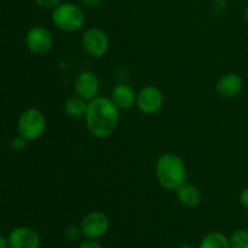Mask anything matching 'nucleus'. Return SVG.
<instances>
[{
    "instance_id": "nucleus-1",
    "label": "nucleus",
    "mask_w": 248,
    "mask_h": 248,
    "mask_svg": "<svg viewBox=\"0 0 248 248\" xmlns=\"http://www.w3.org/2000/svg\"><path fill=\"white\" fill-rule=\"evenodd\" d=\"M119 108L111 99L96 97L89 101L85 114L87 130L97 138H106L113 135L119 124Z\"/></svg>"
},
{
    "instance_id": "nucleus-2",
    "label": "nucleus",
    "mask_w": 248,
    "mask_h": 248,
    "mask_svg": "<svg viewBox=\"0 0 248 248\" xmlns=\"http://www.w3.org/2000/svg\"><path fill=\"white\" fill-rule=\"evenodd\" d=\"M155 174L162 188L170 191H176L186 181V164L177 154L166 153L157 159Z\"/></svg>"
},
{
    "instance_id": "nucleus-3",
    "label": "nucleus",
    "mask_w": 248,
    "mask_h": 248,
    "mask_svg": "<svg viewBox=\"0 0 248 248\" xmlns=\"http://www.w3.org/2000/svg\"><path fill=\"white\" fill-rule=\"evenodd\" d=\"M52 22L60 31H77L85 23L84 10L73 2H61L52 11Z\"/></svg>"
},
{
    "instance_id": "nucleus-4",
    "label": "nucleus",
    "mask_w": 248,
    "mask_h": 248,
    "mask_svg": "<svg viewBox=\"0 0 248 248\" xmlns=\"http://www.w3.org/2000/svg\"><path fill=\"white\" fill-rule=\"evenodd\" d=\"M46 130V119L39 109L29 108L18 119V132L28 140H35Z\"/></svg>"
},
{
    "instance_id": "nucleus-5",
    "label": "nucleus",
    "mask_w": 248,
    "mask_h": 248,
    "mask_svg": "<svg viewBox=\"0 0 248 248\" xmlns=\"http://www.w3.org/2000/svg\"><path fill=\"white\" fill-rule=\"evenodd\" d=\"M110 227L108 216L99 211L90 212L82 218L80 230L87 239H99L107 234Z\"/></svg>"
},
{
    "instance_id": "nucleus-6",
    "label": "nucleus",
    "mask_w": 248,
    "mask_h": 248,
    "mask_svg": "<svg viewBox=\"0 0 248 248\" xmlns=\"http://www.w3.org/2000/svg\"><path fill=\"white\" fill-rule=\"evenodd\" d=\"M81 46L85 52L91 57H102L109 48V39L99 28H90L84 33Z\"/></svg>"
},
{
    "instance_id": "nucleus-7",
    "label": "nucleus",
    "mask_w": 248,
    "mask_h": 248,
    "mask_svg": "<svg viewBox=\"0 0 248 248\" xmlns=\"http://www.w3.org/2000/svg\"><path fill=\"white\" fill-rule=\"evenodd\" d=\"M136 104L142 113L152 115L157 113L164 106V93L156 86H145L137 93Z\"/></svg>"
},
{
    "instance_id": "nucleus-8",
    "label": "nucleus",
    "mask_w": 248,
    "mask_h": 248,
    "mask_svg": "<svg viewBox=\"0 0 248 248\" xmlns=\"http://www.w3.org/2000/svg\"><path fill=\"white\" fill-rule=\"evenodd\" d=\"M52 35L44 27H33L26 35V45L35 55H45L52 47Z\"/></svg>"
},
{
    "instance_id": "nucleus-9",
    "label": "nucleus",
    "mask_w": 248,
    "mask_h": 248,
    "mask_svg": "<svg viewBox=\"0 0 248 248\" xmlns=\"http://www.w3.org/2000/svg\"><path fill=\"white\" fill-rule=\"evenodd\" d=\"M99 79L94 73L82 72L80 73L75 80L74 89L78 96L82 97L86 101L96 98L99 92Z\"/></svg>"
},
{
    "instance_id": "nucleus-10",
    "label": "nucleus",
    "mask_w": 248,
    "mask_h": 248,
    "mask_svg": "<svg viewBox=\"0 0 248 248\" xmlns=\"http://www.w3.org/2000/svg\"><path fill=\"white\" fill-rule=\"evenodd\" d=\"M7 239L10 248H39L40 246L38 232L28 227L15 228Z\"/></svg>"
},
{
    "instance_id": "nucleus-11",
    "label": "nucleus",
    "mask_w": 248,
    "mask_h": 248,
    "mask_svg": "<svg viewBox=\"0 0 248 248\" xmlns=\"http://www.w3.org/2000/svg\"><path fill=\"white\" fill-rule=\"evenodd\" d=\"M244 89V80L236 73H228L218 80L216 91L223 98H235Z\"/></svg>"
},
{
    "instance_id": "nucleus-12",
    "label": "nucleus",
    "mask_w": 248,
    "mask_h": 248,
    "mask_svg": "<svg viewBox=\"0 0 248 248\" xmlns=\"http://www.w3.org/2000/svg\"><path fill=\"white\" fill-rule=\"evenodd\" d=\"M137 94L128 85L120 84L114 87L111 92V101L119 109H130L136 103Z\"/></svg>"
},
{
    "instance_id": "nucleus-13",
    "label": "nucleus",
    "mask_w": 248,
    "mask_h": 248,
    "mask_svg": "<svg viewBox=\"0 0 248 248\" xmlns=\"http://www.w3.org/2000/svg\"><path fill=\"white\" fill-rule=\"evenodd\" d=\"M177 199L183 206L189 208L198 207L202 201L200 189L194 184L184 183L183 186L177 189Z\"/></svg>"
},
{
    "instance_id": "nucleus-14",
    "label": "nucleus",
    "mask_w": 248,
    "mask_h": 248,
    "mask_svg": "<svg viewBox=\"0 0 248 248\" xmlns=\"http://www.w3.org/2000/svg\"><path fill=\"white\" fill-rule=\"evenodd\" d=\"M87 101L80 96H73L69 97L67 101L64 102V111L67 115L72 116V118H80V116H85L87 110Z\"/></svg>"
},
{
    "instance_id": "nucleus-15",
    "label": "nucleus",
    "mask_w": 248,
    "mask_h": 248,
    "mask_svg": "<svg viewBox=\"0 0 248 248\" xmlns=\"http://www.w3.org/2000/svg\"><path fill=\"white\" fill-rule=\"evenodd\" d=\"M199 248H230V241L222 232H212L203 237Z\"/></svg>"
},
{
    "instance_id": "nucleus-16",
    "label": "nucleus",
    "mask_w": 248,
    "mask_h": 248,
    "mask_svg": "<svg viewBox=\"0 0 248 248\" xmlns=\"http://www.w3.org/2000/svg\"><path fill=\"white\" fill-rule=\"evenodd\" d=\"M230 248H248V230L237 229L229 239Z\"/></svg>"
},
{
    "instance_id": "nucleus-17",
    "label": "nucleus",
    "mask_w": 248,
    "mask_h": 248,
    "mask_svg": "<svg viewBox=\"0 0 248 248\" xmlns=\"http://www.w3.org/2000/svg\"><path fill=\"white\" fill-rule=\"evenodd\" d=\"M27 142H28V140H26L23 136H17V137H15L14 140H11L12 149L16 150V152H22L23 149H26Z\"/></svg>"
},
{
    "instance_id": "nucleus-18",
    "label": "nucleus",
    "mask_w": 248,
    "mask_h": 248,
    "mask_svg": "<svg viewBox=\"0 0 248 248\" xmlns=\"http://www.w3.org/2000/svg\"><path fill=\"white\" fill-rule=\"evenodd\" d=\"M62 1L63 0H35L36 4H38L39 6L44 7V9H55V7L58 6Z\"/></svg>"
},
{
    "instance_id": "nucleus-19",
    "label": "nucleus",
    "mask_w": 248,
    "mask_h": 248,
    "mask_svg": "<svg viewBox=\"0 0 248 248\" xmlns=\"http://www.w3.org/2000/svg\"><path fill=\"white\" fill-rule=\"evenodd\" d=\"M79 248H103L99 242H97L94 239H87L80 244Z\"/></svg>"
},
{
    "instance_id": "nucleus-20",
    "label": "nucleus",
    "mask_w": 248,
    "mask_h": 248,
    "mask_svg": "<svg viewBox=\"0 0 248 248\" xmlns=\"http://www.w3.org/2000/svg\"><path fill=\"white\" fill-rule=\"evenodd\" d=\"M80 2L87 9H98L102 4V0H80Z\"/></svg>"
},
{
    "instance_id": "nucleus-21",
    "label": "nucleus",
    "mask_w": 248,
    "mask_h": 248,
    "mask_svg": "<svg viewBox=\"0 0 248 248\" xmlns=\"http://www.w3.org/2000/svg\"><path fill=\"white\" fill-rule=\"evenodd\" d=\"M240 203L245 210L248 211V188H245L240 194Z\"/></svg>"
},
{
    "instance_id": "nucleus-22",
    "label": "nucleus",
    "mask_w": 248,
    "mask_h": 248,
    "mask_svg": "<svg viewBox=\"0 0 248 248\" xmlns=\"http://www.w3.org/2000/svg\"><path fill=\"white\" fill-rule=\"evenodd\" d=\"M0 248H10L9 239L2 236V235H0Z\"/></svg>"
},
{
    "instance_id": "nucleus-23",
    "label": "nucleus",
    "mask_w": 248,
    "mask_h": 248,
    "mask_svg": "<svg viewBox=\"0 0 248 248\" xmlns=\"http://www.w3.org/2000/svg\"><path fill=\"white\" fill-rule=\"evenodd\" d=\"M244 17H245V21H246L248 23V5H247L246 9H245V11H244Z\"/></svg>"
},
{
    "instance_id": "nucleus-24",
    "label": "nucleus",
    "mask_w": 248,
    "mask_h": 248,
    "mask_svg": "<svg viewBox=\"0 0 248 248\" xmlns=\"http://www.w3.org/2000/svg\"><path fill=\"white\" fill-rule=\"evenodd\" d=\"M177 248H194V247L190 246V245H181V246Z\"/></svg>"
},
{
    "instance_id": "nucleus-25",
    "label": "nucleus",
    "mask_w": 248,
    "mask_h": 248,
    "mask_svg": "<svg viewBox=\"0 0 248 248\" xmlns=\"http://www.w3.org/2000/svg\"><path fill=\"white\" fill-rule=\"evenodd\" d=\"M247 223H248V219H247Z\"/></svg>"
}]
</instances>
